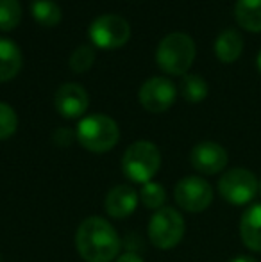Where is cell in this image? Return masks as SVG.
<instances>
[{
	"instance_id": "6da1fadb",
	"label": "cell",
	"mask_w": 261,
	"mask_h": 262,
	"mask_svg": "<svg viewBox=\"0 0 261 262\" xmlns=\"http://www.w3.org/2000/svg\"><path fill=\"white\" fill-rule=\"evenodd\" d=\"M75 246L86 262H111L118 259L122 243L108 220L90 216L77 228Z\"/></svg>"
},
{
	"instance_id": "7a4b0ae2",
	"label": "cell",
	"mask_w": 261,
	"mask_h": 262,
	"mask_svg": "<svg viewBox=\"0 0 261 262\" xmlns=\"http://www.w3.org/2000/svg\"><path fill=\"white\" fill-rule=\"evenodd\" d=\"M75 139L88 152L104 154L116 146L120 128L116 121L106 114H90L77 123Z\"/></svg>"
},
{
	"instance_id": "3957f363",
	"label": "cell",
	"mask_w": 261,
	"mask_h": 262,
	"mask_svg": "<svg viewBox=\"0 0 261 262\" xmlns=\"http://www.w3.org/2000/svg\"><path fill=\"white\" fill-rule=\"evenodd\" d=\"M195 61V43L185 32H172L159 41L156 62L168 75H186Z\"/></svg>"
},
{
	"instance_id": "277c9868",
	"label": "cell",
	"mask_w": 261,
	"mask_h": 262,
	"mask_svg": "<svg viewBox=\"0 0 261 262\" xmlns=\"http://www.w3.org/2000/svg\"><path fill=\"white\" fill-rule=\"evenodd\" d=\"M161 166V152L150 141H136L124 152L122 171L131 182L147 184L154 179Z\"/></svg>"
},
{
	"instance_id": "5b68a950",
	"label": "cell",
	"mask_w": 261,
	"mask_h": 262,
	"mask_svg": "<svg viewBox=\"0 0 261 262\" xmlns=\"http://www.w3.org/2000/svg\"><path fill=\"white\" fill-rule=\"evenodd\" d=\"M186 223L183 214L174 207H163L152 214L149 221V239L156 248L172 250L183 241Z\"/></svg>"
},
{
	"instance_id": "8992f818",
	"label": "cell",
	"mask_w": 261,
	"mask_h": 262,
	"mask_svg": "<svg viewBox=\"0 0 261 262\" xmlns=\"http://www.w3.org/2000/svg\"><path fill=\"white\" fill-rule=\"evenodd\" d=\"M218 193L231 205H247L259 193V180L251 169H227L218 180Z\"/></svg>"
},
{
	"instance_id": "52a82bcc",
	"label": "cell",
	"mask_w": 261,
	"mask_h": 262,
	"mask_svg": "<svg viewBox=\"0 0 261 262\" xmlns=\"http://www.w3.org/2000/svg\"><path fill=\"white\" fill-rule=\"evenodd\" d=\"M91 43L98 49L111 50L124 47L131 38V25L118 14H102L91 21L88 29Z\"/></svg>"
},
{
	"instance_id": "ba28073f",
	"label": "cell",
	"mask_w": 261,
	"mask_h": 262,
	"mask_svg": "<svg viewBox=\"0 0 261 262\" xmlns=\"http://www.w3.org/2000/svg\"><path fill=\"white\" fill-rule=\"evenodd\" d=\"M174 198L186 212H202L213 202V187L206 179L190 175L181 179L174 187Z\"/></svg>"
},
{
	"instance_id": "9c48e42d",
	"label": "cell",
	"mask_w": 261,
	"mask_h": 262,
	"mask_svg": "<svg viewBox=\"0 0 261 262\" xmlns=\"http://www.w3.org/2000/svg\"><path fill=\"white\" fill-rule=\"evenodd\" d=\"M177 90L167 77H150L142 84L138 91V100L149 113H165L174 105Z\"/></svg>"
},
{
	"instance_id": "30bf717a",
	"label": "cell",
	"mask_w": 261,
	"mask_h": 262,
	"mask_svg": "<svg viewBox=\"0 0 261 262\" xmlns=\"http://www.w3.org/2000/svg\"><path fill=\"white\" fill-rule=\"evenodd\" d=\"M229 161L226 148L215 141H202L193 146L190 162L200 175H216L224 171Z\"/></svg>"
},
{
	"instance_id": "8fae6325",
	"label": "cell",
	"mask_w": 261,
	"mask_h": 262,
	"mask_svg": "<svg viewBox=\"0 0 261 262\" xmlns=\"http://www.w3.org/2000/svg\"><path fill=\"white\" fill-rule=\"evenodd\" d=\"M54 105L63 118L75 120L86 113L88 105H90V98H88V93L83 86L66 82L57 88L56 95H54Z\"/></svg>"
},
{
	"instance_id": "7c38bea8",
	"label": "cell",
	"mask_w": 261,
	"mask_h": 262,
	"mask_svg": "<svg viewBox=\"0 0 261 262\" xmlns=\"http://www.w3.org/2000/svg\"><path fill=\"white\" fill-rule=\"evenodd\" d=\"M139 193L132 186L120 184L115 186L106 196V212L113 220H124L131 216L138 207Z\"/></svg>"
},
{
	"instance_id": "4fadbf2b",
	"label": "cell",
	"mask_w": 261,
	"mask_h": 262,
	"mask_svg": "<svg viewBox=\"0 0 261 262\" xmlns=\"http://www.w3.org/2000/svg\"><path fill=\"white\" fill-rule=\"evenodd\" d=\"M240 237L252 252H261V204H254L242 214Z\"/></svg>"
},
{
	"instance_id": "5bb4252c",
	"label": "cell",
	"mask_w": 261,
	"mask_h": 262,
	"mask_svg": "<svg viewBox=\"0 0 261 262\" xmlns=\"http://www.w3.org/2000/svg\"><path fill=\"white\" fill-rule=\"evenodd\" d=\"M22 52L14 41L0 38V82L14 79L22 68Z\"/></svg>"
},
{
	"instance_id": "9a60e30c",
	"label": "cell",
	"mask_w": 261,
	"mask_h": 262,
	"mask_svg": "<svg viewBox=\"0 0 261 262\" xmlns=\"http://www.w3.org/2000/svg\"><path fill=\"white\" fill-rule=\"evenodd\" d=\"M244 52V38L234 29L220 32L215 41V55L222 62H234Z\"/></svg>"
},
{
	"instance_id": "2e32d148",
	"label": "cell",
	"mask_w": 261,
	"mask_h": 262,
	"mask_svg": "<svg viewBox=\"0 0 261 262\" xmlns=\"http://www.w3.org/2000/svg\"><path fill=\"white\" fill-rule=\"evenodd\" d=\"M234 18L249 32H261V0H236Z\"/></svg>"
},
{
	"instance_id": "e0dca14e",
	"label": "cell",
	"mask_w": 261,
	"mask_h": 262,
	"mask_svg": "<svg viewBox=\"0 0 261 262\" xmlns=\"http://www.w3.org/2000/svg\"><path fill=\"white\" fill-rule=\"evenodd\" d=\"M32 18L43 27H56L61 21V7L52 0H34L31 6Z\"/></svg>"
},
{
	"instance_id": "ac0fdd59",
	"label": "cell",
	"mask_w": 261,
	"mask_h": 262,
	"mask_svg": "<svg viewBox=\"0 0 261 262\" xmlns=\"http://www.w3.org/2000/svg\"><path fill=\"white\" fill-rule=\"evenodd\" d=\"M208 82L200 75H185L181 82V95L190 104H198L208 97Z\"/></svg>"
},
{
	"instance_id": "d6986e66",
	"label": "cell",
	"mask_w": 261,
	"mask_h": 262,
	"mask_svg": "<svg viewBox=\"0 0 261 262\" xmlns=\"http://www.w3.org/2000/svg\"><path fill=\"white\" fill-rule=\"evenodd\" d=\"M139 202L143 204V207L152 209L154 212L159 209H163V204L167 202V191L159 182H150L143 184L142 191H139Z\"/></svg>"
},
{
	"instance_id": "ffe728a7",
	"label": "cell",
	"mask_w": 261,
	"mask_h": 262,
	"mask_svg": "<svg viewBox=\"0 0 261 262\" xmlns=\"http://www.w3.org/2000/svg\"><path fill=\"white\" fill-rule=\"evenodd\" d=\"M22 21V6L18 0H0V31L9 32Z\"/></svg>"
},
{
	"instance_id": "44dd1931",
	"label": "cell",
	"mask_w": 261,
	"mask_h": 262,
	"mask_svg": "<svg viewBox=\"0 0 261 262\" xmlns=\"http://www.w3.org/2000/svg\"><path fill=\"white\" fill-rule=\"evenodd\" d=\"M95 62V49L90 45H81L72 52L68 59V64L72 68V72L75 73H84L93 66Z\"/></svg>"
},
{
	"instance_id": "7402d4cb",
	"label": "cell",
	"mask_w": 261,
	"mask_h": 262,
	"mask_svg": "<svg viewBox=\"0 0 261 262\" xmlns=\"http://www.w3.org/2000/svg\"><path fill=\"white\" fill-rule=\"evenodd\" d=\"M18 128V116L6 102H0V141L11 138Z\"/></svg>"
},
{
	"instance_id": "603a6c76",
	"label": "cell",
	"mask_w": 261,
	"mask_h": 262,
	"mask_svg": "<svg viewBox=\"0 0 261 262\" xmlns=\"http://www.w3.org/2000/svg\"><path fill=\"white\" fill-rule=\"evenodd\" d=\"M73 138H75V134H73L70 128H57L56 134H54V141H56V145L59 146H70L73 141Z\"/></svg>"
},
{
	"instance_id": "cb8c5ba5",
	"label": "cell",
	"mask_w": 261,
	"mask_h": 262,
	"mask_svg": "<svg viewBox=\"0 0 261 262\" xmlns=\"http://www.w3.org/2000/svg\"><path fill=\"white\" fill-rule=\"evenodd\" d=\"M115 262H145V260H143L142 257L138 255V253H134V252H126V253H122V255H120Z\"/></svg>"
},
{
	"instance_id": "d4e9b609",
	"label": "cell",
	"mask_w": 261,
	"mask_h": 262,
	"mask_svg": "<svg viewBox=\"0 0 261 262\" xmlns=\"http://www.w3.org/2000/svg\"><path fill=\"white\" fill-rule=\"evenodd\" d=\"M229 262H258V260L249 255H238V257H234V259H231Z\"/></svg>"
},
{
	"instance_id": "484cf974",
	"label": "cell",
	"mask_w": 261,
	"mask_h": 262,
	"mask_svg": "<svg viewBox=\"0 0 261 262\" xmlns=\"http://www.w3.org/2000/svg\"><path fill=\"white\" fill-rule=\"evenodd\" d=\"M256 66H258V72L261 73V50H259V54H258V59H256Z\"/></svg>"
},
{
	"instance_id": "4316f807",
	"label": "cell",
	"mask_w": 261,
	"mask_h": 262,
	"mask_svg": "<svg viewBox=\"0 0 261 262\" xmlns=\"http://www.w3.org/2000/svg\"><path fill=\"white\" fill-rule=\"evenodd\" d=\"M259 194H261V179H259Z\"/></svg>"
}]
</instances>
